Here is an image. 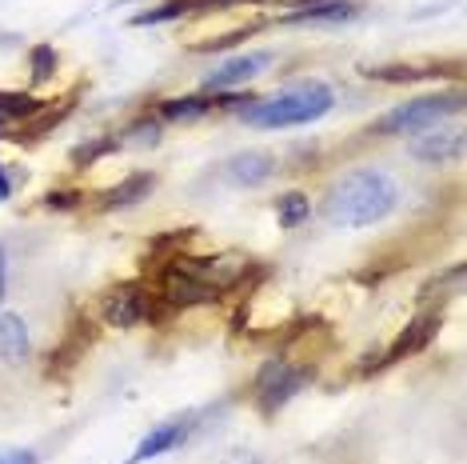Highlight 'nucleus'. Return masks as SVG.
Masks as SVG:
<instances>
[{"label":"nucleus","instance_id":"nucleus-22","mask_svg":"<svg viewBox=\"0 0 467 464\" xmlns=\"http://www.w3.org/2000/svg\"><path fill=\"white\" fill-rule=\"evenodd\" d=\"M371 80H420V77H431L423 69H408V65H379V69H368Z\"/></svg>","mask_w":467,"mask_h":464},{"label":"nucleus","instance_id":"nucleus-23","mask_svg":"<svg viewBox=\"0 0 467 464\" xmlns=\"http://www.w3.org/2000/svg\"><path fill=\"white\" fill-rule=\"evenodd\" d=\"M0 464H36L33 448H0Z\"/></svg>","mask_w":467,"mask_h":464},{"label":"nucleus","instance_id":"nucleus-2","mask_svg":"<svg viewBox=\"0 0 467 464\" xmlns=\"http://www.w3.org/2000/svg\"><path fill=\"white\" fill-rule=\"evenodd\" d=\"M332 109V89L320 80L296 84V89H284L275 97L264 100H248L240 109V121L252 124V129H292V124H312Z\"/></svg>","mask_w":467,"mask_h":464},{"label":"nucleus","instance_id":"nucleus-19","mask_svg":"<svg viewBox=\"0 0 467 464\" xmlns=\"http://www.w3.org/2000/svg\"><path fill=\"white\" fill-rule=\"evenodd\" d=\"M188 13V0H168V5L161 8H148V13H136L132 25H164V20H176V16H184Z\"/></svg>","mask_w":467,"mask_h":464},{"label":"nucleus","instance_id":"nucleus-14","mask_svg":"<svg viewBox=\"0 0 467 464\" xmlns=\"http://www.w3.org/2000/svg\"><path fill=\"white\" fill-rule=\"evenodd\" d=\"M152 188H156L152 173H132L129 181H120L109 196H104V208H129V205H136V200H144Z\"/></svg>","mask_w":467,"mask_h":464},{"label":"nucleus","instance_id":"nucleus-8","mask_svg":"<svg viewBox=\"0 0 467 464\" xmlns=\"http://www.w3.org/2000/svg\"><path fill=\"white\" fill-rule=\"evenodd\" d=\"M411 156L423 164H448V161H460L463 156V132L460 129H423L416 141H411Z\"/></svg>","mask_w":467,"mask_h":464},{"label":"nucleus","instance_id":"nucleus-12","mask_svg":"<svg viewBox=\"0 0 467 464\" xmlns=\"http://www.w3.org/2000/svg\"><path fill=\"white\" fill-rule=\"evenodd\" d=\"M188 437V420H168V425H156L148 437L140 440V448L132 452V464H140V460H152V457H161V452H168V448H176L180 440Z\"/></svg>","mask_w":467,"mask_h":464},{"label":"nucleus","instance_id":"nucleus-16","mask_svg":"<svg viewBox=\"0 0 467 464\" xmlns=\"http://www.w3.org/2000/svg\"><path fill=\"white\" fill-rule=\"evenodd\" d=\"M307 213H312V200H307L304 193H284L280 200H275V220H280L284 228L304 225Z\"/></svg>","mask_w":467,"mask_h":464},{"label":"nucleus","instance_id":"nucleus-7","mask_svg":"<svg viewBox=\"0 0 467 464\" xmlns=\"http://www.w3.org/2000/svg\"><path fill=\"white\" fill-rule=\"evenodd\" d=\"M275 173V156L272 153H260V149H248V153H236L232 161H224L220 176L236 188H256L264 185L268 176Z\"/></svg>","mask_w":467,"mask_h":464},{"label":"nucleus","instance_id":"nucleus-25","mask_svg":"<svg viewBox=\"0 0 467 464\" xmlns=\"http://www.w3.org/2000/svg\"><path fill=\"white\" fill-rule=\"evenodd\" d=\"M5 284H8V260H5V245H0V301H5Z\"/></svg>","mask_w":467,"mask_h":464},{"label":"nucleus","instance_id":"nucleus-13","mask_svg":"<svg viewBox=\"0 0 467 464\" xmlns=\"http://www.w3.org/2000/svg\"><path fill=\"white\" fill-rule=\"evenodd\" d=\"M28 356V324L16 312H0V361L25 364Z\"/></svg>","mask_w":467,"mask_h":464},{"label":"nucleus","instance_id":"nucleus-11","mask_svg":"<svg viewBox=\"0 0 467 464\" xmlns=\"http://www.w3.org/2000/svg\"><path fill=\"white\" fill-rule=\"evenodd\" d=\"M356 8L348 0H304L300 8L284 13V25H339V20H352Z\"/></svg>","mask_w":467,"mask_h":464},{"label":"nucleus","instance_id":"nucleus-18","mask_svg":"<svg viewBox=\"0 0 467 464\" xmlns=\"http://www.w3.org/2000/svg\"><path fill=\"white\" fill-rule=\"evenodd\" d=\"M28 65H33V80H52L57 77V48L52 45H36L33 52H28Z\"/></svg>","mask_w":467,"mask_h":464},{"label":"nucleus","instance_id":"nucleus-21","mask_svg":"<svg viewBox=\"0 0 467 464\" xmlns=\"http://www.w3.org/2000/svg\"><path fill=\"white\" fill-rule=\"evenodd\" d=\"M112 149H120V136H104V141H88V144H80V149L72 153V161H77V164H92L97 156L112 153Z\"/></svg>","mask_w":467,"mask_h":464},{"label":"nucleus","instance_id":"nucleus-24","mask_svg":"<svg viewBox=\"0 0 467 464\" xmlns=\"http://www.w3.org/2000/svg\"><path fill=\"white\" fill-rule=\"evenodd\" d=\"M45 200H48V208H72L80 196H77V193H48Z\"/></svg>","mask_w":467,"mask_h":464},{"label":"nucleus","instance_id":"nucleus-26","mask_svg":"<svg viewBox=\"0 0 467 464\" xmlns=\"http://www.w3.org/2000/svg\"><path fill=\"white\" fill-rule=\"evenodd\" d=\"M8 193H13V176H8L5 164H0V200H8Z\"/></svg>","mask_w":467,"mask_h":464},{"label":"nucleus","instance_id":"nucleus-10","mask_svg":"<svg viewBox=\"0 0 467 464\" xmlns=\"http://www.w3.org/2000/svg\"><path fill=\"white\" fill-rule=\"evenodd\" d=\"M443 324V309H428V312H420L416 321L408 324L400 336H396V344L388 348V361H403V356H411V353H420L423 344L435 336V329Z\"/></svg>","mask_w":467,"mask_h":464},{"label":"nucleus","instance_id":"nucleus-17","mask_svg":"<svg viewBox=\"0 0 467 464\" xmlns=\"http://www.w3.org/2000/svg\"><path fill=\"white\" fill-rule=\"evenodd\" d=\"M156 141H161V124H156L152 116H144V121H136L132 129L120 136V144H132V149H152Z\"/></svg>","mask_w":467,"mask_h":464},{"label":"nucleus","instance_id":"nucleus-6","mask_svg":"<svg viewBox=\"0 0 467 464\" xmlns=\"http://www.w3.org/2000/svg\"><path fill=\"white\" fill-rule=\"evenodd\" d=\"M104 321H109L112 329H132V324L148 321V297L140 284H120V289H112L109 297H104Z\"/></svg>","mask_w":467,"mask_h":464},{"label":"nucleus","instance_id":"nucleus-27","mask_svg":"<svg viewBox=\"0 0 467 464\" xmlns=\"http://www.w3.org/2000/svg\"><path fill=\"white\" fill-rule=\"evenodd\" d=\"M252 464H260V460H252Z\"/></svg>","mask_w":467,"mask_h":464},{"label":"nucleus","instance_id":"nucleus-15","mask_svg":"<svg viewBox=\"0 0 467 464\" xmlns=\"http://www.w3.org/2000/svg\"><path fill=\"white\" fill-rule=\"evenodd\" d=\"M212 109H216V100H208V97H172L161 104V116L164 121H176V124H192L200 116H208Z\"/></svg>","mask_w":467,"mask_h":464},{"label":"nucleus","instance_id":"nucleus-20","mask_svg":"<svg viewBox=\"0 0 467 464\" xmlns=\"http://www.w3.org/2000/svg\"><path fill=\"white\" fill-rule=\"evenodd\" d=\"M36 112V100L28 97V92H0V116H20V121H25V116H33Z\"/></svg>","mask_w":467,"mask_h":464},{"label":"nucleus","instance_id":"nucleus-1","mask_svg":"<svg viewBox=\"0 0 467 464\" xmlns=\"http://www.w3.org/2000/svg\"><path fill=\"white\" fill-rule=\"evenodd\" d=\"M396 185L379 168H356L339 176L324 200V216L332 228H371L396 208Z\"/></svg>","mask_w":467,"mask_h":464},{"label":"nucleus","instance_id":"nucleus-9","mask_svg":"<svg viewBox=\"0 0 467 464\" xmlns=\"http://www.w3.org/2000/svg\"><path fill=\"white\" fill-rule=\"evenodd\" d=\"M161 297L168 304H204V301H216L220 289H212V284H204L200 277H192V272L168 265L164 280H161Z\"/></svg>","mask_w":467,"mask_h":464},{"label":"nucleus","instance_id":"nucleus-5","mask_svg":"<svg viewBox=\"0 0 467 464\" xmlns=\"http://www.w3.org/2000/svg\"><path fill=\"white\" fill-rule=\"evenodd\" d=\"M268 65H272V52H244V57L208 72L204 92H228V89H236V84H248V80H256Z\"/></svg>","mask_w":467,"mask_h":464},{"label":"nucleus","instance_id":"nucleus-4","mask_svg":"<svg viewBox=\"0 0 467 464\" xmlns=\"http://www.w3.org/2000/svg\"><path fill=\"white\" fill-rule=\"evenodd\" d=\"M312 381V368H296L288 361H268L260 368V376H256V405H260V413H280L288 400L300 393V388Z\"/></svg>","mask_w":467,"mask_h":464},{"label":"nucleus","instance_id":"nucleus-3","mask_svg":"<svg viewBox=\"0 0 467 464\" xmlns=\"http://www.w3.org/2000/svg\"><path fill=\"white\" fill-rule=\"evenodd\" d=\"M463 97L451 92V97H420V100H408L400 109H391L388 116L376 121V132H388V136H411V132H423V129H435L443 116L460 112Z\"/></svg>","mask_w":467,"mask_h":464}]
</instances>
